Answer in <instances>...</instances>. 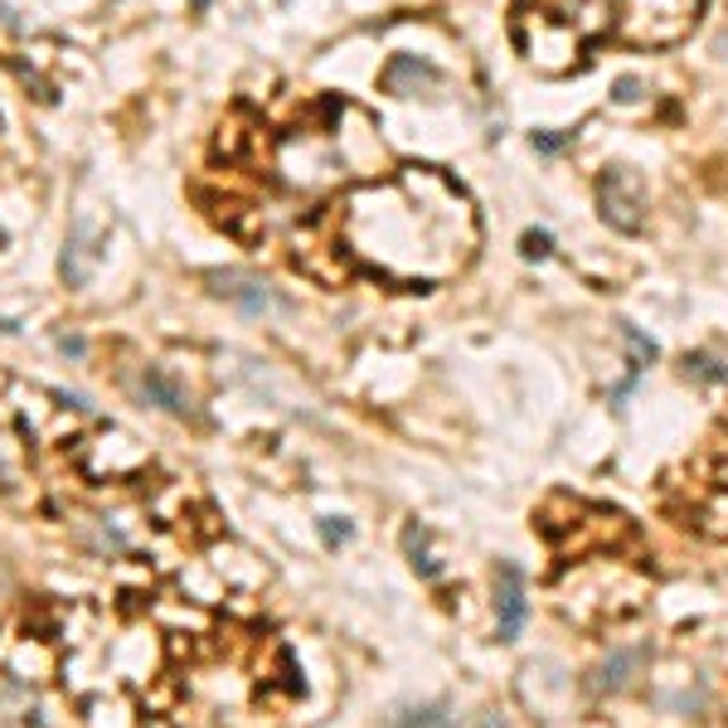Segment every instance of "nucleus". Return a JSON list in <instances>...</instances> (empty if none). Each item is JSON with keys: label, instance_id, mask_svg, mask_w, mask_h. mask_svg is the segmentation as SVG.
I'll return each mask as SVG.
<instances>
[{"label": "nucleus", "instance_id": "nucleus-1", "mask_svg": "<svg viewBox=\"0 0 728 728\" xmlns=\"http://www.w3.org/2000/svg\"><path fill=\"white\" fill-rule=\"evenodd\" d=\"M699 0H622L617 10V30L636 44H665L695 24Z\"/></svg>", "mask_w": 728, "mask_h": 728}, {"label": "nucleus", "instance_id": "nucleus-10", "mask_svg": "<svg viewBox=\"0 0 728 728\" xmlns=\"http://www.w3.org/2000/svg\"><path fill=\"white\" fill-rule=\"evenodd\" d=\"M636 88H641L636 78H622V83H617V97H627V103H631V97H636Z\"/></svg>", "mask_w": 728, "mask_h": 728}, {"label": "nucleus", "instance_id": "nucleus-11", "mask_svg": "<svg viewBox=\"0 0 728 728\" xmlns=\"http://www.w3.org/2000/svg\"><path fill=\"white\" fill-rule=\"evenodd\" d=\"M461 728H505V724L491 719V714H481V719H471V724H461Z\"/></svg>", "mask_w": 728, "mask_h": 728}, {"label": "nucleus", "instance_id": "nucleus-2", "mask_svg": "<svg viewBox=\"0 0 728 728\" xmlns=\"http://www.w3.org/2000/svg\"><path fill=\"white\" fill-rule=\"evenodd\" d=\"M641 180L631 175L627 165H617L612 175L602 180V214H607V224H617V228H641Z\"/></svg>", "mask_w": 728, "mask_h": 728}, {"label": "nucleus", "instance_id": "nucleus-9", "mask_svg": "<svg viewBox=\"0 0 728 728\" xmlns=\"http://www.w3.org/2000/svg\"><path fill=\"white\" fill-rule=\"evenodd\" d=\"M325 539H350V525H331V520H325Z\"/></svg>", "mask_w": 728, "mask_h": 728}, {"label": "nucleus", "instance_id": "nucleus-3", "mask_svg": "<svg viewBox=\"0 0 728 728\" xmlns=\"http://www.w3.org/2000/svg\"><path fill=\"white\" fill-rule=\"evenodd\" d=\"M525 578H520L515 564H501L495 568V631L501 641H515L520 627H525Z\"/></svg>", "mask_w": 728, "mask_h": 728}, {"label": "nucleus", "instance_id": "nucleus-8", "mask_svg": "<svg viewBox=\"0 0 728 728\" xmlns=\"http://www.w3.org/2000/svg\"><path fill=\"white\" fill-rule=\"evenodd\" d=\"M525 258H549V234H525Z\"/></svg>", "mask_w": 728, "mask_h": 728}, {"label": "nucleus", "instance_id": "nucleus-12", "mask_svg": "<svg viewBox=\"0 0 728 728\" xmlns=\"http://www.w3.org/2000/svg\"><path fill=\"white\" fill-rule=\"evenodd\" d=\"M200 6H204V0H200Z\"/></svg>", "mask_w": 728, "mask_h": 728}, {"label": "nucleus", "instance_id": "nucleus-6", "mask_svg": "<svg viewBox=\"0 0 728 728\" xmlns=\"http://www.w3.org/2000/svg\"><path fill=\"white\" fill-rule=\"evenodd\" d=\"M404 539H408V554H413V568H418V574H422V578H437V574H442V564H437V558L428 554V529H418V525H408V534H404Z\"/></svg>", "mask_w": 728, "mask_h": 728}, {"label": "nucleus", "instance_id": "nucleus-5", "mask_svg": "<svg viewBox=\"0 0 728 728\" xmlns=\"http://www.w3.org/2000/svg\"><path fill=\"white\" fill-rule=\"evenodd\" d=\"M214 282H218V291H224V297L243 301V307H248V311H263V307H272V297H267L263 287L243 282V277H214Z\"/></svg>", "mask_w": 728, "mask_h": 728}, {"label": "nucleus", "instance_id": "nucleus-4", "mask_svg": "<svg viewBox=\"0 0 728 728\" xmlns=\"http://www.w3.org/2000/svg\"><path fill=\"white\" fill-rule=\"evenodd\" d=\"M641 661H646V651H641V646H631V651H612V655L602 661V671H598V685H602V689H622L627 679H631V671H636Z\"/></svg>", "mask_w": 728, "mask_h": 728}, {"label": "nucleus", "instance_id": "nucleus-7", "mask_svg": "<svg viewBox=\"0 0 728 728\" xmlns=\"http://www.w3.org/2000/svg\"><path fill=\"white\" fill-rule=\"evenodd\" d=\"M685 374H695V379H704V384H719V379H724V370H714V360H709V355L685 360Z\"/></svg>", "mask_w": 728, "mask_h": 728}]
</instances>
